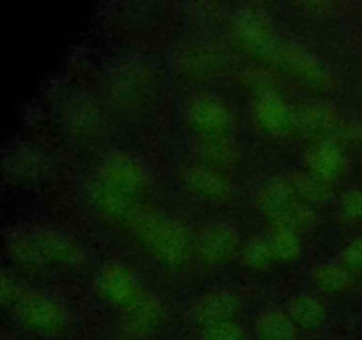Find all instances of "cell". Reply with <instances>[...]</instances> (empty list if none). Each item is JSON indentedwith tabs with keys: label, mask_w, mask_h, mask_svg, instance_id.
Masks as SVG:
<instances>
[{
	"label": "cell",
	"mask_w": 362,
	"mask_h": 340,
	"mask_svg": "<svg viewBox=\"0 0 362 340\" xmlns=\"http://www.w3.org/2000/svg\"><path fill=\"white\" fill-rule=\"evenodd\" d=\"M23 326L37 335H57L66 328V312L48 296H32L20 307Z\"/></svg>",
	"instance_id": "8"
},
{
	"label": "cell",
	"mask_w": 362,
	"mask_h": 340,
	"mask_svg": "<svg viewBox=\"0 0 362 340\" xmlns=\"http://www.w3.org/2000/svg\"><path fill=\"white\" fill-rule=\"evenodd\" d=\"M133 225L145 250L163 264H184L193 250V241L187 237L186 230L168 216L159 212H138Z\"/></svg>",
	"instance_id": "1"
},
{
	"label": "cell",
	"mask_w": 362,
	"mask_h": 340,
	"mask_svg": "<svg viewBox=\"0 0 362 340\" xmlns=\"http://www.w3.org/2000/svg\"><path fill=\"white\" fill-rule=\"evenodd\" d=\"M293 204V191L288 181L272 179L262 186L257 195V208L264 215L278 220Z\"/></svg>",
	"instance_id": "15"
},
{
	"label": "cell",
	"mask_w": 362,
	"mask_h": 340,
	"mask_svg": "<svg viewBox=\"0 0 362 340\" xmlns=\"http://www.w3.org/2000/svg\"><path fill=\"white\" fill-rule=\"evenodd\" d=\"M193 250L202 261L219 264L239 251V234L226 223H209L198 230Z\"/></svg>",
	"instance_id": "4"
},
{
	"label": "cell",
	"mask_w": 362,
	"mask_h": 340,
	"mask_svg": "<svg viewBox=\"0 0 362 340\" xmlns=\"http://www.w3.org/2000/svg\"><path fill=\"white\" fill-rule=\"evenodd\" d=\"M39 248H41L42 257L52 261L53 264L71 268V266H80L81 262H85V254L80 244L60 232L48 230L42 234L39 237Z\"/></svg>",
	"instance_id": "12"
},
{
	"label": "cell",
	"mask_w": 362,
	"mask_h": 340,
	"mask_svg": "<svg viewBox=\"0 0 362 340\" xmlns=\"http://www.w3.org/2000/svg\"><path fill=\"white\" fill-rule=\"evenodd\" d=\"M267 239L276 259L288 262L296 261L303 254V243L299 239V234L296 230L288 229V227L276 223Z\"/></svg>",
	"instance_id": "18"
},
{
	"label": "cell",
	"mask_w": 362,
	"mask_h": 340,
	"mask_svg": "<svg viewBox=\"0 0 362 340\" xmlns=\"http://www.w3.org/2000/svg\"><path fill=\"white\" fill-rule=\"evenodd\" d=\"M306 166L308 172L329 184L345 174L346 156L338 142L320 140L308 149Z\"/></svg>",
	"instance_id": "10"
},
{
	"label": "cell",
	"mask_w": 362,
	"mask_h": 340,
	"mask_svg": "<svg viewBox=\"0 0 362 340\" xmlns=\"http://www.w3.org/2000/svg\"><path fill=\"white\" fill-rule=\"evenodd\" d=\"M293 195H299L300 200L306 204H315V202H324L329 197V184L325 181L318 179L317 176L306 172L293 174L292 179L288 181Z\"/></svg>",
	"instance_id": "19"
},
{
	"label": "cell",
	"mask_w": 362,
	"mask_h": 340,
	"mask_svg": "<svg viewBox=\"0 0 362 340\" xmlns=\"http://www.w3.org/2000/svg\"><path fill=\"white\" fill-rule=\"evenodd\" d=\"M339 208L349 222H362V190L354 188L345 191L339 200Z\"/></svg>",
	"instance_id": "24"
},
{
	"label": "cell",
	"mask_w": 362,
	"mask_h": 340,
	"mask_svg": "<svg viewBox=\"0 0 362 340\" xmlns=\"http://www.w3.org/2000/svg\"><path fill=\"white\" fill-rule=\"evenodd\" d=\"M87 197L92 209H94L101 218L108 220V222H134V218L138 216L136 198L115 190V188L106 184L105 181H101L99 177L88 186Z\"/></svg>",
	"instance_id": "5"
},
{
	"label": "cell",
	"mask_w": 362,
	"mask_h": 340,
	"mask_svg": "<svg viewBox=\"0 0 362 340\" xmlns=\"http://www.w3.org/2000/svg\"><path fill=\"white\" fill-rule=\"evenodd\" d=\"M165 321V307L156 296L144 294L131 307L122 310V328L124 335L129 339L141 340L148 339L161 328Z\"/></svg>",
	"instance_id": "7"
},
{
	"label": "cell",
	"mask_w": 362,
	"mask_h": 340,
	"mask_svg": "<svg viewBox=\"0 0 362 340\" xmlns=\"http://www.w3.org/2000/svg\"><path fill=\"white\" fill-rule=\"evenodd\" d=\"M187 119L202 137H225L232 117L221 99L211 94H198L187 105Z\"/></svg>",
	"instance_id": "6"
},
{
	"label": "cell",
	"mask_w": 362,
	"mask_h": 340,
	"mask_svg": "<svg viewBox=\"0 0 362 340\" xmlns=\"http://www.w3.org/2000/svg\"><path fill=\"white\" fill-rule=\"evenodd\" d=\"M313 282L320 290L329 294L346 293L354 285L352 271L345 264H322L313 271Z\"/></svg>",
	"instance_id": "17"
},
{
	"label": "cell",
	"mask_w": 362,
	"mask_h": 340,
	"mask_svg": "<svg viewBox=\"0 0 362 340\" xmlns=\"http://www.w3.org/2000/svg\"><path fill=\"white\" fill-rule=\"evenodd\" d=\"M297 326L286 312L267 310L258 317L257 335L260 340H296Z\"/></svg>",
	"instance_id": "16"
},
{
	"label": "cell",
	"mask_w": 362,
	"mask_h": 340,
	"mask_svg": "<svg viewBox=\"0 0 362 340\" xmlns=\"http://www.w3.org/2000/svg\"><path fill=\"white\" fill-rule=\"evenodd\" d=\"M99 179L133 198L140 197L148 188L147 170L134 156L124 154V152L110 154L105 159Z\"/></svg>",
	"instance_id": "3"
},
{
	"label": "cell",
	"mask_w": 362,
	"mask_h": 340,
	"mask_svg": "<svg viewBox=\"0 0 362 340\" xmlns=\"http://www.w3.org/2000/svg\"><path fill=\"white\" fill-rule=\"evenodd\" d=\"M255 113L262 126L271 133H283L288 130L292 123V113H290L286 103L274 92H265L255 106Z\"/></svg>",
	"instance_id": "14"
},
{
	"label": "cell",
	"mask_w": 362,
	"mask_h": 340,
	"mask_svg": "<svg viewBox=\"0 0 362 340\" xmlns=\"http://www.w3.org/2000/svg\"><path fill=\"white\" fill-rule=\"evenodd\" d=\"M239 257L243 264L250 269H265L274 261V254L267 237H251L243 248H239Z\"/></svg>",
	"instance_id": "20"
},
{
	"label": "cell",
	"mask_w": 362,
	"mask_h": 340,
	"mask_svg": "<svg viewBox=\"0 0 362 340\" xmlns=\"http://www.w3.org/2000/svg\"><path fill=\"white\" fill-rule=\"evenodd\" d=\"M343 264L350 271H362V236L350 241L349 246L343 251Z\"/></svg>",
	"instance_id": "25"
},
{
	"label": "cell",
	"mask_w": 362,
	"mask_h": 340,
	"mask_svg": "<svg viewBox=\"0 0 362 340\" xmlns=\"http://www.w3.org/2000/svg\"><path fill=\"white\" fill-rule=\"evenodd\" d=\"M286 314L292 319L297 329H306V332H315L322 328L327 319V310L325 305L318 298L311 294H297L288 301Z\"/></svg>",
	"instance_id": "13"
},
{
	"label": "cell",
	"mask_w": 362,
	"mask_h": 340,
	"mask_svg": "<svg viewBox=\"0 0 362 340\" xmlns=\"http://www.w3.org/2000/svg\"><path fill=\"white\" fill-rule=\"evenodd\" d=\"M200 151L209 163L225 165L235 159L237 147L228 137H204Z\"/></svg>",
	"instance_id": "21"
},
{
	"label": "cell",
	"mask_w": 362,
	"mask_h": 340,
	"mask_svg": "<svg viewBox=\"0 0 362 340\" xmlns=\"http://www.w3.org/2000/svg\"><path fill=\"white\" fill-rule=\"evenodd\" d=\"M239 32L243 34L244 41L253 46L257 52L267 53L272 46V39L269 35V30H265L264 25L255 16L240 18Z\"/></svg>",
	"instance_id": "22"
},
{
	"label": "cell",
	"mask_w": 362,
	"mask_h": 340,
	"mask_svg": "<svg viewBox=\"0 0 362 340\" xmlns=\"http://www.w3.org/2000/svg\"><path fill=\"white\" fill-rule=\"evenodd\" d=\"M240 298L232 290H209L202 294L193 305V317L198 324L207 326L212 322L235 321L240 314Z\"/></svg>",
	"instance_id": "9"
},
{
	"label": "cell",
	"mask_w": 362,
	"mask_h": 340,
	"mask_svg": "<svg viewBox=\"0 0 362 340\" xmlns=\"http://www.w3.org/2000/svg\"><path fill=\"white\" fill-rule=\"evenodd\" d=\"M202 340H246V332L235 321L202 326Z\"/></svg>",
	"instance_id": "23"
},
{
	"label": "cell",
	"mask_w": 362,
	"mask_h": 340,
	"mask_svg": "<svg viewBox=\"0 0 362 340\" xmlns=\"http://www.w3.org/2000/svg\"><path fill=\"white\" fill-rule=\"evenodd\" d=\"M95 293L108 303L124 308L131 307L144 296L140 282L133 269L122 262H106L94 280Z\"/></svg>",
	"instance_id": "2"
},
{
	"label": "cell",
	"mask_w": 362,
	"mask_h": 340,
	"mask_svg": "<svg viewBox=\"0 0 362 340\" xmlns=\"http://www.w3.org/2000/svg\"><path fill=\"white\" fill-rule=\"evenodd\" d=\"M182 179L193 193L205 197L207 200H225L230 195L228 181L209 165L187 166Z\"/></svg>",
	"instance_id": "11"
}]
</instances>
